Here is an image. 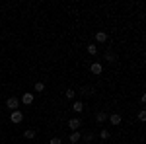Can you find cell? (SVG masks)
<instances>
[{
	"mask_svg": "<svg viewBox=\"0 0 146 144\" xmlns=\"http://www.w3.org/2000/svg\"><path fill=\"white\" fill-rule=\"evenodd\" d=\"M80 138H82V134H80L78 131H72V133H70V136H68L70 144H76V142H80Z\"/></svg>",
	"mask_w": 146,
	"mask_h": 144,
	"instance_id": "7",
	"label": "cell"
},
{
	"mask_svg": "<svg viewBox=\"0 0 146 144\" xmlns=\"http://www.w3.org/2000/svg\"><path fill=\"white\" fill-rule=\"evenodd\" d=\"M10 121L14 123V125H18V123H22V121H23V113H22L20 109L12 111V113H10Z\"/></svg>",
	"mask_w": 146,
	"mask_h": 144,
	"instance_id": "2",
	"label": "cell"
},
{
	"mask_svg": "<svg viewBox=\"0 0 146 144\" xmlns=\"http://www.w3.org/2000/svg\"><path fill=\"white\" fill-rule=\"evenodd\" d=\"M80 92H82V96H88V98H90V96H94V88H92V86H82V90H80Z\"/></svg>",
	"mask_w": 146,
	"mask_h": 144,
	"instance_id": "11",
	"label": "cell"
},
{
	"mask_svg": "<svg viewBox=\"0 0 146 144\" xmlns=\"http://www.w3.org/2000/svg\"><path fill=\"white\" fill-rule=\"evenodd\" d=\"M138 121H140V123L146 121V113H144V111H140V113H138Z\"/></svg>",
	"mask_w": 146,
	"mask_h": 144,
	"instance_id": "20",
	"label": "cell"
},
{
	"mask_svg": "<svg viewBox=\"0 0 146 144\" xmlns=\"http://www.w3.org/2000/svg\"><path fill=\"white\" fill-rule=\"evenodd\" d=\"M96 121L100 123V125H101V123H105V121H107V113H105V111H98V113H96Z\"/></svg>",
	"mask_w": 146,
	"mask_h": 144,
	"instance_id": "8",
	"label": "cell"
},
{
	"mask_svg": "<svg viewBox=\"0 0 146 144\" xmlns=\"http://www.w3.org/2000/svg\"><path fill=\"white\" fill-rule=\"evenodd\" d=\"M72 111H74V113H82V111H84V103H82V101H74V103H72Z\"/></svg>",
	"mask_w": 146,
	"mask_h": 144,
	"instance_id": "10",
	"label": "cell"
},
{
	"mask_svg": "<svg viewBox=\"0 0 146 144\" xmlns=\"http://www.w3.org/2000/svg\"><path fill=\"white\" fill-rule=\"evenodd\" d=\"M88 55H92V56L98 55V45H96V43H90V45H88Z\"/></svg>",
	"mask_w": 146,
	"mask_h": 144,
	"instance_id": "13",
	"label": "cell"
},
{
	"mask_svg": "<svg viewBox=\"0 0 146 144\" xmlns=\"http://www.w3.org/2000/svg\"><path fill=\"white\" fill-rule=\"evenodd\" d=\"M6 107H8L10 111H16L18 107H20V100H18V98H14V96H10V98L6 100Z\"/></svg>",
	"mask_w": 146,
	"mask_h": 144,
	"instance_id": "1",
	"label": "cell"
},
{
	"mask_svg": "<svg viewBox=\"0 0 146 144\" xmlns=\"http://www.w3.org/2000/svg\"><path fill=\"white\" fill-rule=\"evenodd\" d=\"M64 98H66V100H74V98H76V92L72 88H68L66 92H64Z\"/></svg>",
	"mask_w": 146,
	"mask_h": 144,
	"instance_id": "14",
	"label": "cell"
},
{
	"mask_svg": "<svg viewBox=\"0 0 146 144\" xmlns=\"http://www.w3.org/2000/svg\"><path fill=\"white\" fill-rule=\"evenodd\" d=\"M109 136H111V133H109L107 129H101V133H100V138H101V140H107Z\"/></svg>",
	"mask_w": 146,
	"mask_h": 144,
	"instance_id": "17",
	"label": "cell"
},
{
	"mask_svg": "<svg viewBox=\"0 0 146 144\" xmlns=\"http://www.w3.org/2000/svg\"><path fill=\"white\" fill-rule=\"evenodd\" d=\"M35 144H41V142H35Z\"/></svg>",
	"mask_w": 146,
	"mask_h": 144,
	"instance_id": "22",
	"label": "cell"
},
{
	"mask_svg": "<svg viewBox=\"0 0 146 144\" xmlns=\"http://www.w3.org/2000/svg\"><path fill=\"white\" fill-rule=\"evenodd\" d=\"M96 41H98V43H105V41H107V33H105V31H98V33H96Z\"/></svg>",
	"mask_w": 146,
	"mask_h": 144,
	"instance_id": "9",
	"label": "cell"
},
{
	"mask_svg": "<svg viewBox=\"0 0 146 144\" xmlns=\"http://www.w3.org/2000/svg\"><path fill=\"white\" fill-rule=\"evenodd\" d=\"M90 70H92V74H101L103 72V64L101 62H92Z\"/></svg>",
	"mask_w": 146,
	"mask_h": 144,
	"instance_id": "6",
	"label": "cell"
},
{
	"mask_svg": "<svg viewBox=\"0 0 146 144\" xmlns=\"http://www.w3.org/2000/svg\"><path fill=\"white\" fill-rule=\"evenodd\" d=\"M23 138H27V140H31V138H35V131H33V129H27V131L23 133Z\"/></svg>",
	"mask_w": 146,
	"mask_h": 144,
	"instance_id": "15",
	"label": "cell"
},
{
	"mask_svg": "<svg viewBox=\"0 0 146 144\" xmlns=\"http://www.w3.org/2000/svg\"><path fill=\"white\" fill-rule=\"evenodd\" d=\"M0 86H2V80H0Z\"/></svg>",
	"mask_w": 146,
	"mask_h": 144,
	"instance_id": "21",
	"label": "cell"
},
{
	"mask_svg": "<svg viewBox=\"0 0 146 144\" xmlns=\"http://www.w3.org/2000/svg\"><path fill=\"white\" fill-rule=\"evenodd\" d=\"M94 138H96V134L92 133V131H90V133H88V134H86V136H84V140H86V142H92Z\"/></svg>",
	"mask_w": 146,
	"mask_h": 144,
	"instance_id": "18",
	"label": "cell"
},
{
	"mask_svg": "<svg viewBox=\"0 0 146 144\" xmlns=\"http://www.w3.org/2000/svg\"><path fill=\"white\" fill-rule=\"evenodd\" d=\"M33 100H35V96H33V94H23L20 101H22L23 105H31V103H33Z\"/></svg>",
	"mask_w": 146,
	"mask_h": 144,
	"instance_id": "5",
	"label": "cell"
},
{
	"mask_svg": "<svg viewBox=\"0 0 146 144\" xmlns=\"http://www.w3.org/2000/svg\"><path fill=\"white\" fill-rule=\"evenodd\" d=\"M107 119H109V123H111V125H115V127H119V125H121V121H123L119 113H113V115H109Z\"/></svg>",
	"mask_w": 146,
	"mask_h": 144,
	"instance_id": "3",
	"label": "cell"
},
{
	"mask_svg": "<svg viewBox=\"0 0 146 144\" xmlns=\"http://www.w3.org/2000/svg\"><path fill=\"white\" fill-rule=\"evenodd\" d=\"M49 144H62V140H60L58 136H55V138H51V140H49Z\"/></svg>",
	"mask_w": 146,
	"mask_h": 144,
	"instance_id": "19",
	"label": "cell"
},
{
	"mask_svg": "<svg viewBox=\"0 0 146 144\" xmlns=\"http://www.w3.org/2000/svg\"><path fill=\"white\" fill-rule=\"evenodd\" d=\"M35 92H37V94H43V92H45V84H43V82H35Z\"/></svg>",
	"mask_w": 146,
	"mask_h": 144,
	"instance_id": "16",
	"label": "cell"
},
{
	"mask_svg": "<svg viewBox=\"0 0 146 144\" xmlns=\"http://www.w3.org/2000/svg\"><path fill=\"white\" fill-rule=\"evenodd\" d=\"M115 60H117V55L113 51H107L105 53V62H115Z\"/></svg>",
	"mask_w": 146,
	"mask_h": 144,
	"instance_id": "12",
	"label": "cell"
},
{
	"mask_svg": "<svg viewBox=\"0 0 146 144\" xmlns=\"http://www.w3.org/2000/svg\"><path fill=\"white\" fill-rule=\"evenodd\" d=\"M98 144H103V142H98Z\"/></svg>",
	"mask_w": 146,
	"mask_h": 144,
	"instance_id": "23",
	"label": "cell"
},
{
	"mask_svg": "<svg viewBox=\"0 0 146 144\" xmlns=\"http://www.w3.org/2000/svg\"><path fill=\"white\" fill-rule=\"evenodd\" d=\"M80 125H82V121H80L78 117H74V119H70V121H68V127H70V131H78Z\"/></svg>",
	"mask_w": 146,
	"mask_h": 144,
	"instance_id": "4",
	"label": "cell"
}]
</instances>
